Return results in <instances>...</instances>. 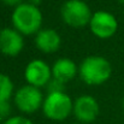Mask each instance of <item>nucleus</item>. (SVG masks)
<instances>
[{
    "label": "nucleus",
    "mask_w": 124,
    "mask_h": 124,
    "mask_svg": "<svg viewBox=\"0 0 124 124\" xmlns=\"http://www.w3.org/2000/svg\"><path fill=\"white\" fill-rule=\"evenodd\" d=\"M42 12L38 6L23 2L13 8L11 22L13 28L22 35H36L42 28Z\"/></svg>",
    "instance_id": "obj_1"
},
{
    "label": "nucleus",
    "mask_w": 124,
    "mask_h": 124,
    "mask_svg": "<svg viewBox=\"0 0 124 124\" xmlns=\"http://www.w3.org/2000/svg\"><path fill=\"white\" fill-rule=\"evenodd\" d=\"M78 74L85 84L100 85L110 80L112 75V66L105 57L89 55L80 64Z\"/></svg>",
    "instance_id": "obj_2"
},
{
    "label": "nucleus",
    "mask_w": 124,
    "mask_h": 124,
    "mask_svg": "<svg viewBox=\"0 0 124 124\" xmlns=\"http://www.w3.org/2000/svg\"><path fill=\"white\" fill-rule=\"evenodd\" d=\"M41 108L46 118L54 122H62L72 113L74 101L65 92L51 93L45 98Z\"/></svg>",
    "instance_id": "obj_3"
},
{
    "label": "nucleus",
    "mask_w": 124,
    "mask_h": 124,
    "mask_svg": "<svg viewBox=\"0 0 124 124\" xmlns=\"http://www.w3.org/2000/svg\"><path fill=\"white\" fill-rule=\"evenodd\" d=\"M60 16L65 24L81 28L89 24L93 12L84 0H66L60 7Z\"/></svg>",
    "instance_id": "obj_4"
},
{
    "label": "nucleus",
    "mask_w": 124,
    "mask_h": 124,
    "mask_svg": "<svg viewBox=\"0 0 124 124\" xmlns=\"http://www.w3.org/2000/svg\"><path fill=\"white\" fill-rule=\"evenodd\" d=\"M43 95L40 88L33 87L30 84H25L18 88L13 95V101L16 107L25 115H30L36 112L42 107L43 104Z\"/></svg>",
    "instance_id": "obj_5"
},
{
    "label": "nucleus",
    "mask_w": 124,
    "mask_h": 124,
    "mask_svg": "<svg viewBox=\"0 0 124 124\" xmlns=\"http://www.w3.org/2000/svg\"><path fill=\"white\" fill-rule=\"evenodd\" d=\"M89 29L99 39H108L113 36L118 29L117 18L108 11L99 10L93 12V16L89 22Z\"/></svg>",
    "instance_id": "obj_6"
},
{
    "label": "nucleus",
    "mask_w": 124,
    "mask_h": 124,
    "mask_svg": "<svg viewBox=\"0 0 124 124\" xmlns=\"http://www.w3.org/2000/svg\"><path fill=\"white\" fill-rule=\"evenodd\" d=\"M24 78L28 84L33 87H46L52 80V68L41 59H33L24 69Z\"/></svg>",
    "instance_id": "obj_7"
},
{
    "label": "nucleus",
    "mask_w": 124,
    "mask_h": 124,
    "mask_svg": "<svg viewBox=\"0 0 124 124\" xmlns=\"http://www.w3.org/2000/svg\"><path fill=\"white\" fill-rule=\"evenodd\" d=\"M72 113L80 123H92L98 118L100 113L99 102L92 95H81L74 101Z\"/></svg>",
    "instance_id": "obj_8"
},
{
    "label": "nucleus",
    "mask_w": 124,
    "mask_h": 124,
    "mask_svg": "<svg viewBox=\"0 0 124 124\" xmlns=\"http://www.w3.org/2000/svg\"><path fill=\"white\" fill-rule=\"evenodd\" d=\"M24 47L23 35L15 28L0 29V52L7 57L18 55Z\"/></svg>",
    "instance_id": "obj_9"
},
{
    "label": "nucleus",
    "mask_w": 124,
    "mask_h": 124,
    "mask_svg": "<svg viewBox=\"0 0 124 124\" xmlns=\"http://www.w3.org/2000/svg\"><path fill=\"white\" fill-rule=\"evenodd\" d=\"M35 46L43 53H54L62 46V38L55 29L43 28L35 35Z\"/></svg>",
    "instance_id": "obj_10"
},
{
    "label": "nucleus",
    "mask_w": 124,
    "mask_h": 124,
    "mask_svg": "<svg viewBox=\"0 0 124 124\" xmlns=\"http://www.w3.org/2000/svg\"><path fill=\"white\" fill-rule=\"evenodd\" d=\"M77 72L78 68L70 58H59L52 65V77L64 84L72 81Z\"/></svg>",
    "instance_id": "obj_11"
},
{
    "label": "nucleus",
    "mask_w": 124,
    "mask_h": 124,
    "mask_svg": "<svg viewBox=\"0 0 124 124\" xmlns=\"http://www.w3.org/2000/svg\"><path fill=\"white\" fill-rule=\"evenodd\" d=\"M13 94V82L6 74H0V102L8 101Z\"/></svg>",
    "instance_id": "obj_12"
},
{
    "label": "nucleus",
    "mask_w": 124,
    "mask_h": 124,
    "mask_svg": "<svg viewBox=\"0 0 124 124\" xmlns=\"http://www.w3.org/2000/svg\"><path fill=\"white\" fill-rule=\"evenodd\" d=\"M46 88H47V94H51V93H62V92H64L65 84L52 77V80L47 83Z\"/></svg>",
    "instance_id": "obj_13"
},
{
    "label": "nucleus",
    "mask_w": 124,
    "mask_h": 124,
    "mask_svg": "<svg viewBox=\"0 0 124 124\" xmlns=\"http://www.w3.org/2000/svg\"><path fill=\"white\" fill-rule=\"evenodd\" d=\"M2 124H34L29 118L23 116H11L6 121H4Z\"/></svg>",
    "instance_id": "obj_14"
},
{
    "label": "nucleus",
    "mask_w": 124,
    "mask_h": 124,
    "mask_svg": "<svg viewBox=\"0 0 124 124\" xmlns=\"http://www.w3.org/2000/svg\"><path fill=\"white\" fill-rule=\"evenodd\" d=\"M11 106L8 101L5 102H0V119L6 121L7 118H10L11 116Z\"/></svg>",
    "instance_id": "obj_15"
},
{
    "label": "nucleus",
    "mask_w": 124,
    "mask_h": 124,
    "mask_svg": "<svg viewBox=\"0 0 124 124\" xmlns=\"http://www.w3.org/2000/svg\"><path fill=\"white\" fill-rule=\"evenodd\" d=\"M4 5H6V6H10V7H17V6H19L21 4H23L24 1L23 0H0Z\"/></svg>",
    "instance_id": "obj_16"
},
{
    "label": "nucleus",
    "mask_w": 124,
    "mask_h": 124,
    "mask_svg": "<svg viewBox=\"0 0 124 124\" xmlns=\"http://www.w3.org/2000/svg\"><path fill=\"white\" fill-rule=\"evenodd\" d=\"M42 0H28L27 2H29V4H31V5H34V6H38L39 7V5L41 4Z\"/></svg>",
    "instance_id": "obj_17"
},
{
    "label": "nucleus",
    "mask_w": 124,
    "mask_h": 124,
    "mask_svg": "<svg viewBox=\"0 0 124 124\" xmlns=\"http://www.w3.org/2000/svg\"><path fill=\"white\" fill-rule=\"evenodd\" d=\"M118 1H119V2L122 4V5H124V0H118Z\"/></svg>",
    "instance_id": "obj_18"
},
{
    "label": "nucleus",
    "mask_w": 124,
    "mask_h": 124,
    "mask_svg": "<svg viewBox=\"0 0 124 124\" xmlns=\"http://www.w3.org/2000/svg\"><path fill=\"white\" fill-rule=\"evenodd\" d=\"M123 108H124V98H123Z\"/></svg>",
    "instance_id": "obj_19"
}]
</instances>
